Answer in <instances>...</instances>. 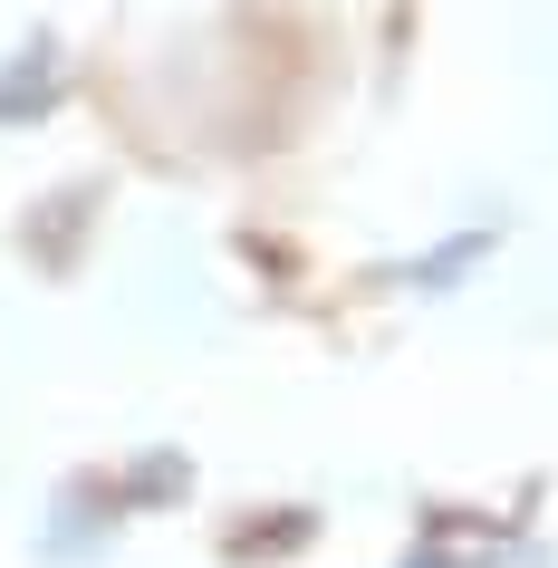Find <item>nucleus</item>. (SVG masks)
I'll return each instance as SVG.
<instances>
[{"label": "nucleus", "instance_id": "f03ea898", "mask_svg": "<svg viewBox=\"0 0 558 568\" xmlns=\"http://www.w3.org/2000/svg\"><path fill=\"white\" fill-rule=\"evenodd\" d=\"M481 251H491V232H463V241H443L434 261L414 270V290H443V280H463V270H471V261H481Z\"/></svg>", "mask_w": 558, "mask_h": 568}, {"label": "nucleus", "instance_id": "7ed1b4c3", "mask_svg": "<svg viewBox=\"0 0 558 568\" xmlns=\"http://www.w3.org/2000/svg\"><path fill=\"white\" fill-rule=\"evenodd\" d=\"M405 568H471V559H443V549H414Z\"/></svg>", "mask_w": 558, "mask_h": 568}, {"label": "nucleus", "instance_id": "f257e3e1", "mask_svg": "<svg viewBox=\"0 0 558 568\" xmlns=\"http://www.w3.org/2000/svg\"><path fill=\"white\" fill-rule=\"evenodd\" d=\"M59 97V49L39 39V49H20V59L0 68V125H20V116H39Z\"/></svg>", "mask_w": 558, "mask_h": 568}]
</instances>
